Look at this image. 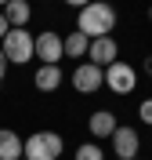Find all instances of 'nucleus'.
Segmentation results:
<instances>
[{"label":"nucleus","mask_w":152,"mask_h":160,"mask_svg":"<svg viewBox=\"0 0 152 160\" xmlns=\"http://www.w3.org/2000/svg\"><path fill=\"white\" fill-rule=\"evenodd\" d=\"M145 73H149V77H152V55H149V58H145Z\"/></svg>","instance_id":"6ab92c4d"},{"label":"nucleus","mask_w":152,"mask_h":160,"mask_svg":"<svg viewBox=\"0 0 152 160\" xmlns=\"http://www.w3.org/2000/svg\"><path fill=\"white\" fill-rule=\"evenodd\" d=\"M58 157H62V135L36 131L25 138V160H58Z\"/></svg>","instance_id":"7ed1b4c3"},{"label":"nucleus","mask_w":152,"mask_h":160,"mask_svg":"<svg viewBox=\"0 0 152 160\" xmlns=\"http://www.w3.org/2000/svg\"><path fill=\"white\" fill-rule=\"evenodd\" d=\"M105 88L112 95H131L138 88V69L127 66V62H112L109 69H105Z\"/></svg>","instance_id":"39448f33"},{"label":"nucleus","mask_w":152,"mask_h":160,"mask_svg":"<svg viewBox=\"0 0 152 160\" xmlns=\"http://www.w3.org/2000/svg\"><path fill=\"white\" fill-rule=\"evenodd\" d=\"M65 4H69V8H76V11H80V8H87V4H94V0H65Z\"/></svg>","instance_id":"a211bd4d"},{"label":"nucleus","mask_w":152,"mask_h":160,"mask_svg":"<svg viewBox=\"0 0 152 160\" xmlns=\"http://www.w3.org/2000/svg\"><path fill=\"white\" fill-rule=\"evenodd\" d=\"M76 29L83 33V37H112V29H116V8L112 4H105V0H94V4H87V8L76 11Z\"/></svg>","instance_id":"f257e3e1"},{"label":"nucleus","mask_w":152,"mask_h":160,"mask_svg":"<svg viewBox=\"0 0 152 160\" xmlns=\"http://www.w3.org/2000/svg\"><path fill=\"white\" fill-rule=\"evenodd\" d=\"M76 160H105V153L94 142H83V146H76Z\"/></svg>","instance_id":"4468645a"},{"label":"nucleus","mask_w":152,"mask_h":160,"mask_svg":"<svg viewBox=\"0 0 152 160\" xmlns=\"http://www.w3.org/2000/svg\"><path fill=\"white\" fill-rule=\"evenodd\" d=\"M29 4L25 0H7L4 4V18H7V26L11 29H25V22H29Z\"/></svg>","instance_id":"9b49d317"},{"label":"nucleus","mask_w":152,"mask_h":160,"mask_svg":"<svg viewBox=\"0 0 152 160\" xmlns=\"http://www.w3.org/2000/svg\"><path fill=\"white\" fill-rule=\"evenodd\" d=\"M25 157V138H18V131L0 128V160H22Z\"/></svg>","instance_id":"1a4fd4ad"},{"label":"nucleus","mask_w":152,"mask_h":160,"mask_svg":"<svg viewBox=\"0 0 152 160\" xmlns=\"http://www.w3.org/2000/svg\"><path fill=\"white\" fill-rule=\"evenodd\" d=\"M4 4H7V0H0V8H4Z\"/></svg>","instance_id":"412c9836"},{"label":"nucleus","mask_w":152,"mask_h":160,"mask_svg":"<svg viewBox=\"0 0 152 160\" xmlns=\"http://www.w3.org/2000/svg\"><path fill=\"white\" fill-rule=\"evenodd\" d=\"M120 128L116 124V117H112L109 109H98V113H91V120H87V131H91L94 138H112V131Z\"/></svg>","instance_id":"9d476101"},{"label":"nucleus","mask_w":152,"mask_h":160,"mask_svg":"<svg viewBox=\"0 0 152 160\" xmlns=\"http://www.w3.org/2000/svg\"><path fill=\"white\" fill-rule=\"evenodd\" d=\"M62 44H65V55H69V58H83V55L91 51V37H83L80 29H72L69 37H62Z\"/></svg>","instance_id":"ddd939ff"},{"label":"nucleus","mask_w":152,"mask_h":160,"mask_svg":"<svg viewBox=\"0 0 152 160\" xmlns=\"http://www.w3.org/2000/svg\"><path fill=\"white\" fill-rule=\"evenodd\" d=\"M7 66H11V62H7V55L0 51V80H4V73H7Z\"/></svg>","instance_id":"f3484780"},{"label":"nucleus","mask_w":152,"mask_h":160,"mask_svg":"<svg viewBox=\"0 0 152 160\" xmlns=\"http://www.w3.org/2000/svg\"><path fill=\"white\" fill-rule=\"evenodd\" d=\"M33 55L40 58V66H58V62L65 58V44H62V37L54 29H44L33 40Z\"/></svg>","instance_id":"20e7f679"},{"label":"nucleus","mask_w":152,"mask_h":160,"mask_svg":"<svg viewBox=\"0 0 152 160\" xmlns=\"http://www.w3.org/2000/svg\"><path fill=\"white\" fill-rule=\"evenodd\" d=\"M7 29H11V26H7V18H4V11H0V40L7 37Z\"/></svg>","instance_id":"dca6fc26"},{"label":"nucleus","mask_w":152,"mask_h":160,"mask_svg":"<svg viewBox=\"0 0 152 160\" xmlns=\"http://www.w3.org/2000/svg\"><path fill=\"white\" fill-rule=\"evenodd\" d=\"M138 117H141V124H149V128H152V98H145V102H141Z\"/></svg>","instance_id":"2eb2a0df"},{"label":"nucleus","mask_w":152,"mask_h":160,"mask_svg":"<svg viewBox=\"0 0 152 160\" xmlns=\"http://www.w3.org/2000/svg\"><path fill=\"white\" fill-rule=\"evenodd\" d=\"M87 62H94V66H101V69H109L112 62H120V44H116L112 37H98V40H91Z\"/></svg>","instance_id":"6e6552de"},{"label":"nucleus","mask_w":152,"mask_h":160,"mask_svg":"<svg viewBox=\"0 0 152 160\" xmlns=\"http://www.w3.org/2000/svg\"><path fill=\"white\" fill-rule=\"evenodd\" d=\"M22 160H25V157H22Z\"/></svg>","instance_id":"4be33fe9"},{"label":"nucleus","mask_w":152,"mask_h":160,"mask_svg":"<svg viewBox=\"0 0 152 160\" xmlns=\"http://www.w3.org/2000/svg\"><path fill=\"white\" fill-rule=\"evenodd\" d=\"M149 22H152V8H149Z\"/></svg>","instance_id":"aec40b11"},{"label":"nucleus","mask_w":152,"mask_h":160,"mask_svg":"<svg viewBox=\"0 0 152 160\" xmlns=\"http://www.w3.org/2000/svg\"><path fill=\"white\" fill-rule=\"evenodd\" d=\"M101 84H105V69L94 66V62H80V66L72 69V88L80 91V95H94Z\"/></svg>","instance_id":"423d86ee"},{"label":"nucleus","mask_w":152,"mask_h":160,"mask_svg":"<svg viewBox=\"0 0 152 160\" xmlns=\"http://www.w3.org/2000/svg\"><path fill=\"white\" fill-rule=\"evenodd\" d=\"M33 33L29 29H7V37L0 40V51L7 55V62H18V66H25L29 58H36L33 55Z\"/></svg>","instance_id":"f03ea898"},{"label":"nucleus","mask_w":152,"mask_h":160,"mask_svg":"<svg viewBox=\"0 0 152 160\" xmlns=\"http://www.w3.org/2000/svg\"><path fill=\"white\" fill-rule=\"evenodd\" d=\"M138 149H141L138 128H116V131H112V153H116L120 160H134Z\"/></svg>","instance_id":"0eeeda50"},{"label":"nucleus","mask_w":152,"mask_h":160,"mask_svg":"<svg viewBox=\"0 0 152 160\" xmlns=\"http://www.w3.org/2000/svg\"><path fill=\"white\" fill-rule=\"evenodd\" d=\"M33 84H36V91H58L62 88V69L58 66H40L33 73Z\"/></svg>","instance_id":"f8f14e48"}]
</instances>
